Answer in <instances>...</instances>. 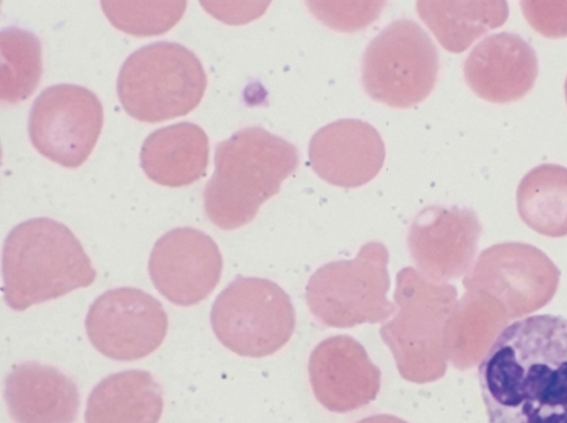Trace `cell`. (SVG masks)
I'll return each instance as SVG.
<instances>
[{
  "label": "cell",
  "instance_id": "cell-1",
  "mask_svg": "<svg viewBox=\"0 0 567 423\" xmlns=\"http://www.w3.org/2000/svg\"><path fill=\"white\" fill-rule=\"evenodd\" d=\"M488 423H567V317L505 326L477 365Z\"/></svg>",
  "mask_w": 567,
  "mask_h": 423
},
{
  "label": "cell",
  "instance_id": "cell-13",
  "mask_svg": "<svg viewBox=\"0 0 567 423\" xmlns=\"http://www.w3.org/2000/svg\"><path fill=\"white\" fill-rule=\"evenodd\" d=\"M309 162L327 183L352 188L380 172L385 147L379 132L357 118H342L319 128L309 143Z\"/></svg>",
  "mask_w": 567,
  "mask_h": 423
},
{
  "label": "cell",
  "instance_id": "cell-19",
  "mask_svg": "<svg viewBox=\"0 0 567 423\" xmlns=\"http://www.w3.org/2000/svg\"><path fill=\"white\" fill-rule=\"evenodd\" d=\"M420 18L447 51L460 53L487 31L507 20L508 6L504 0L416 2Z\"/></svg>",
  "mask_w": 567,
  "mask_h": 423
},
{
  "label": "cell",
  "instance_id": "cell-12",
  "mask_svg": "<svg viewBox=\"0 0 567 423\" xmlns=\"http://www.w3.org/2000/svg\"><path fill=\"white\" fill-rule=\"evenodd\" d=\"M309 381L318 402L331 412L346 413L375 400L381 371L364 347L347 334L322 340L310 353Z\"/></svg>",
  "mask_w": 567,
  "mask_h": 423
},
{
  "label": "cell",
  "instance_id": "cell-15",
  "mask_svg": "<svg viewBox=\"0 0 567 423\" xmlns=\"http://www.w3.org/2000/svg\"><path fill=\"white\" fill-rule=\"evenodd\" d=\"M477 228L475 215L467 209L443 206L422 209L406 238L419 272L433 280L454 272L470 254Z\"/></svg>",
  "mask_w": 567,
  "mask_h": 423
},
{
  "label": "cell",
  "instance_id": "cell-11",
  "mask_svg": "<svg viewBox=\"0 0 567 423\" xmlns=\"http://www.w3.org/2000/svg\"><path fill=\"white\" fill-rule=\"evenodd\" d=\"M223 258L217 244L204 231L179 227L155 243L148 259L154 287L168 301L193 306L218 285Z\"/></svg>",
  "mask_w": 567,
  "mask_h": 423
},
{
  "label": "cell",
  "instance_id": "cell-18",
  "mask_svg": "<svg viewBox=\"0 0 567 423\" xmlns=\"http://www.w3.org/2000/svg\"><path fill=\"white\" fill-rule=\"evenodd\" d=\"M163 392L143 370L121 371L101 380L86 401L85 423H157Z\"/></svg>",
  "mask_w": 567,
  "mask_h": 423
},
{
  "label": "cell",
  "instance_id": "cell-16",
  "mask_svg": "<svg viewBox=\"0 0 567 423\" xmlns=\"http://www.w3.org/2000/svg\"><path fill=\"white\" fill-rule=\"evenodd\" d=\"M3 396L14 423H73L79 413L75 382L40 362L14 367L4 380Z\"/></svg>",
  "mask_w": 567,
  "mask_h": 423
},
{
  "label": "cell",
  "instance_id": "cell-21",
  "mask_svg": "<svg viewBox=\"0 0 567 423\" xmlns=\"http://www.w3.org/2000/svg\"><path fill=\"white\" fill-rule=\"evenodd\" d=\"M0 97L16 104L28 99L42 75L41 42L32 32L10 27L0 33Z\"/></svg>",
  "mask_w": 567,
  "mask_h": 423
},
{
  "label": "cell",
  "instance_id": "cell-9",
  "mask_svg": "<svg viewBox=\"0 0 567 423\" xmlns=\"http://www.w3.org/2000/svg\"><path fill=\"white\" fill-rule=\"evenodd\" d=\"M103 106L89 89L56 84L33 101L28 131L35 149L69 168L83 164L93 151L103 126Z\"/></svg>",
  "mask_w": 567,
  "mask_h": 423
},
{
  "label": "cell",
  "instance_id": "cell-8",
  "mask_svg": "<svg viewBox=\"0 0 567 423\" xmlns=\"http://www.w3.org/2000/svg\"><path fill=\"white\" fill-rule=\"evenodd\" d=\"M439 53L427 33L413 20L399 19L384 28L362 58V84L373 100L406 109L433 90Z\"/></svg>",
  "mask_w": 567,
  "mask_h": 423
},
{
  "label": "cell",
  "instance_id": "cell-25",
  "mask_svg": "<svg viewBox=\"0 0 567 423\" xmlns=\"http://www.w3.org/2000/svg\"><path fill=\"white\" fill-rule=\"evenodd\" d=\"M357 423H408L406 421L391 414H375L364 417Z\"/></svg>",
  "mask_w": 567,
  "mask_h": 423
},
{
  "label": "cell",
  "instance_id": "cell-5",
  "mask_svg": "<svg viewBox=\"0 0 567 423\" xmlns=\"http://www.w3.org/2000/svg\"><path fill=\"white\" fill-rule=\"evenodd\" d=\"M389 252L378 241L364 244L349 260L318 268L306 286V302L313 317L328 327L351 328L377 323L396 312L388 300Z\"/></svg>",
  "mask_w": 567,
  "mask_h": 423
},
{
  "label": "cell",
  "instance_id": "cell-10",
  "mask_svg": "<svg viewBox=\"0 0 567 423\" xmlns=\"http://www.w3.org/2000/svg\"><path fill=\"white\" fill-rule=\"evenodd\" d=\"M168 327L162 303L131 287L110 289L89 308L85 329L92 345L116 361L142 359L163 342Z\"/></svg>",
  "mask_w": 567,
  "mask_h": 423
},
{
  "label": "cell",
  "instance_id": "cell-23",
  "mask_svg": "<svg viewBox=\"0 0 567 423\" xmlns=\"http://www.w3.org/2000/svg\"><path fill=\"white\" fill-rule=\"evenodd\" d=\"M307 4L312 13L328 27L341 31H355L369 25L378 18L384 2L309 1Z\"/></svg>",
  "mask_w": 567,
  "mask_h": 423
},
{
  "label": "cell",
  "instance_id": "cell-20",
  "mask_svg": "<svg viewBox=\"0 0 567 423\" xmlns=\"http://www.w3.org/2000/svg\"><path fill=\"white\" fill-rule=\"evenodd\" d=\"M522 218L550 236L567 234V168L542 164L530 169L517 188Z\"/></svg>",
  "mask_w": 567,
  "mask_h": 423
},
{
  "label": "cell",
  "instance_id": "cell-26",
  "mask_svg": "<svg viewBox=\"0 0 567 423\" xmlns=\"http://www.w3.org/2000/svg\"><path fill=\"white\" fill-rule=\"evenodd\" d=\"M565 95H566V101H567V78H566V81H565Z\"/></svg>",
  "mask_w": 567,
  "mask_h": 423
},
{
  "label": "cell",
  "instance_id": "cell-4",
  "mask_svg": "<svg viewBox=\"0 0 567 423\" xmlns=\"http://www.w3.org/2000/svg\"><path fill=\"white\" fill-rule=\"evenodd\" d=\"M207 78L200 60L176 42H154L122 64L116 91L126 113L157 123L184 116L202 101Z\"/></svg>",
  "mask_w": 567,
  "mask_h": 423
},
{
  "label": "cell",
  "instance_id": "cell-3",
  "mask_svg": "<svg viewBox=\"0 0 567 423\" xmlns=\"http://www.w3.org/2000/svg\"><path fill=\"white\" fill-rule=\"evenodd\" d=\"M96 277L74 234L62 223L38 217L17 225L2 249L3 298L16 311L90 286Z\"/></svg>",
  "mask_w": 567,
  "mask_h": 423
},
{
  "label": "cell",
  "instance_id": "cell-7",
  "mask_svg": "<svg viewBox=\"0 0 567 423\" xmlns=\"http://www.w3.org/2000/svg\"><path fill=\"white\" fill-rule=\"evenodd\" d=\"M210 324L217 339L230 351L262 358L290 340L296 313L290 297L276 282L238 277L215 299Z\"/></svg>",
  "mask_w": 567,
  "mask_h": 423
},
{
  "label": "cell",
  "instance_id": "cell-24",
  "mask_svg": "<svg viewBox=\"0 0 567 423\" xmlns=\"http://www.w3.org/2000/svg\"><path fill=\"white\" fill-rule=\"evenodd\" d=\"M530 27L546 38L567 37V1H520Z\"/></svg>",
  "mask_w": 567,
  "mask_h": 423
},
{
  "label": "cell",
  "instance_id": "cell-6",
  "mask_svg": "<svg viewBox=\"0 0 567 423\" xmlns=\"http://www.w3.org/2000/svg\"><path fill=\"white\" fill-rule=\"evenodd\" d=\"M450 291L413 267L396 275L393 293L396 314L379 332L395 360L400 375L413 383H427L444 374L440 343L441 323Z\"/></svg>",
  "mask_w": 567,
  "mask_h": 423
},
{
  "label": "cell",
  "instance_id": "cell-2",
  "mask_svg": "<svg viewBox=\"0 0 567 423\" xmlns=\"http://www.w3.org/2000/svg\"><path fill=\"white\" fill-rule=\"evenodd\" d=\"M299 165L295 145L259 126H249L219 142L215 171L203 192L209 220L224 230L250 223Z\"/></svg>",
  "mask_w": 567,
  "mask_h": 423
},
{
  "label": "cell",
  "instance_id": "cell-14",
  "mask_svg": "<svg viewBox=\"0 0 567 423\" xmlns=\"http://www.w3.org/2000/svg\"><path fill=\"white\" fill-rule=\"evenodd\" d=\"M470 89L492 103H509L526 95L536 81L538 60L518 34L494 33L477 43L464 62Z\"/></svg>",
  "mask_w": 567,
  "mask_h": 423
},
{
  "label": "cell",
  "instance_id": "cell-22",
  "mask_svg": "<svg viewBox=\"0 0 567 423\" xmlns=\"http://www.w3.org/2000/svg\"><path fill=\"white\" fill-rule=\"evenodd\" d=\"M111 24L134 37L159 35L183 17L186 1H101Z\"/></svg>",
  "mask_w": 567,
  "mask_h": 423
},
{
  "label": "cell",
  "instance_id": "cell-17",
  "mask_svg": "<svg viewBox=\"0 0 567 423\" xmlns=\"http://www.w3.org/2000/svg\"><path fill=\"white\" fill-rule=\"evenodd\" d=\"M209 157V141L204 130L190 122L158 128L143 142L141 167L162 186L182 187L198 180Z\"/></svg>",
  "mask_w": 567,
  "mask_h": 423
}]
</instances>
